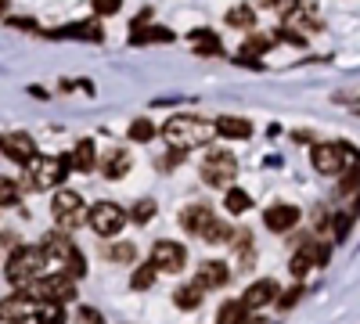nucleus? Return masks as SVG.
Returning a JSON list of instances; mask_svg holds the SVG:
<instances>
[{
  "instance_id": "f257e3e1",
  "label": "nucleus",
  "mask_w": 360,
  "mask_h": 324,
  "mask_svg": "<svg viewBox=\"0 0 360 324\" xmlns=\"http://www.w3.org/2000/svg\"><path fill=\"white\" fill-rule=\"evenodd\" d=\"M217 137V123L202 119V115H173L162 127V141L169 144L173 152H191V148H202Z\"/></svg>"
},
{
  "instance_id": "f03ea898",
  "label": "nucleus",
  "mask_w": 360,
  "mask_h": 324,
  "mask_svg": "<svg viewBox=\"0 0 360 324\" xmlns=\"http://www.w3.org/2000/svg\"><path fill=\"white\" fill-rule=\"evenodd\" d=\"M44 267H47V256H44L40 245H18V249L4 259V278H8L15 288L29 292L33 285H40V281L47 278Z\"/></svg>"
},
{
  "instance_id": "7ed1b4c3",
  "label": "nucleus",
  "mask_w": 360,
  "mask_h": 324,
  "mask_svg": "<svg viewBox=\"0 0 360 324\" xmlns=\"http://www.w3.org/2000/svg\"><path fill=\"white\" fill-rule=\"evenodd\" d=\"M310 162L324 176H353L360 169V152L353 148V144H346V141H335V144L321 141V144H314Z\"/></svg>"
},
{
  "instance_id": "20e7f679",
  "label": "nucleus",
  "mask_w": 360,
  "mask_h": 324,
  "mask_svg": "<svg viewBox=\"0 0 360 324\" xmlns=\"http://www.w3.org/2000/svg\"><path fill=\"white\" fill-rule=\"evenodd\" d=\"M44 256H47V263H58L62 267V274H69L72 281L76 278H83L86 274V263H83V252H79V245L69 238L65 231H51L47 238H44Z\"/></svg>"
},
{
  "instance_id": "39448f33",
  "label": "nucleus",
  "mask_w": 360,
  "mask_h": 324,
  "mask_svg": "<svg viewBox=\"0 0 360 324\" xmlns=\"http://www.w3.org/2000/svg\"><path fill=\"white\" fill-rule=\"evenodd\" d=\"M65 169H69V162H65V159H54V155H37L33 162L25 166V188L44 191V188L62 184V181H65Z\"/></svg>"
},
{
  "instance_id": "423d86ee",
  "label": "nucleus",
  "mask_w": 360,
  "mask_h": 324,
  "mask_svg": "<svg viewBox=\"0 0 360 324\" xmlns=\"http://www.w3.org/2000/svg\"><path fill=\"white\" fill-rule=\"evenodd\" d=\"M51 216H54L58 231H76V227L86 220V209H83L79 191H72V188L54 191V198H51Z\"/></svg>"
},
{
  "instance_id": "0eeeda50",
  "label": "nucleus",
  "mask_w": 360,
  "mask_h": 324,
  "mask_svg": "<svg viewBox=\"0 0 360 324\" xmlns=\"http://www.w3.org/2000/svg\"><path fill=\"white\" fill-rule=\"evenodd\" d=\"M198 173H202V181L209 188H227L234 176H238V159L231 152H224V148H213V152H205Z\"/></svg>"
},
{
  "instance_id": "6e6552de",
  "label": "nucleus",
  "mask_w": 360,
  "mask_h": 324,
  "mask_svg": "<svg viewBox=\"0 0 360 324\" xmlns=\"http://www.w3.org/2000/svg\"><path fill=\"white\" fill-rule=\"evenodd\" d=\"M127 209L119 202H98V205H90L86 209V223L94 234H101V238H112V234H119L127 227Z\"/></svg>"
},
{
  "instance_id": "1a4fd4ad",
  "label": "nucleus",
  "mask_w": 360,
  "mask_h": 324,
  "mask_svg": "<svg viewBox=\"0 0 360 324\" xmlns=\"http://www.w3.org/2000/svg\"><path fill=\"white\" fill-rule=\"evenodd\" d=\"M29 299H37V303H58V306H65L76 299V281L69 274H47L40 285H33L25 292Z\"/></svg>"
},
{
  "instance_id": "9d476101",
  "label": "nucleus",
  "mask_w": 360,
  "mask_h": 324,
  "mask_svg": "<svg viewBox=\"0 0 360 324\" xmlns=\"http://www.w3.org/2000/svg\"><path fill=\"white\" fill-rule=\"evenodd\" d=\"M152 267L159 274H180V271L188 267V249L180 245V242H169V238L155 242L152 245Z\"/></svg>"
},
{
  "instance_id": "9b49d317",
  "label": "nucleus",
  "mask_w": 360,
  "mask_h": 324,
  "mask_svg": "<svg viewBox=\"0 0 360 324\" xmlns=\"http://www.w3.org/2000/svg\"><path fill=\"white\" fill-rule=\"evenodd\" d=\"M0 155L11 159L15 166H29L37 159V141L22 130H8V134H0Z\"/></svg>"
},
{
  "instance_id": "f8f14e48",
  "label": "nucleus",
  "mask_w": 360,
  "mask_h": 324,
  "mask_svg": "<svg viewBox=\"0 0 360 324\" xmlns=\"http://www.w3.org/2000/svg\"><path fill=\"white\" fill-rule=\"evenodd\" d=\"M317 29H321V18H317L314 4H288L285 8V33L307 37V33H317Z\"/></svg>"
},
{
  "instance_id": "ddd939ff",
  "label": "nucleus",
  "mask_w": 360,
  "mask_h": 324,
  "mask_svg": "<svg viewBox=\"0 0 360 324\" xmlns=\"http://www.w3.org/2000/svg\"><path fill=\"white\" fill-rule=\"evenodd\" d=\"M217 223V213L209 209L205 202H191L180 209V227H184L188 234H198V238H205V231Z\"/></svg>"
},
{
  "instance_id": "4468645a",
  "label": "nucleus",
  "mask_w": 360,
  "mask_h": 324,
  "mask_svg": "<svg viewBox=\"0 0 360 324\" xmlns=\"http://www.w3.org/2000/svg\"><path fill=\"white\" fill-rule=\"evenodd\" d=\"M278 296H281V285H278L274 278H259V281H252V285L245 288L242 306H245V310H263V306H270V303H278Z\"/></svg>"
},
{
  "instance_id": "2eb2a0df",
  "label": "nucleus",
  "mask_w": 360,
  "mask_h": 324,
  "mask_svg": "<svg viewBox=\"0 0 360 324\" xmlns=\"http://www.w3.org/2000/svg\"><path fill=\"white\" fill-rule=\"evenodd\" d=\"M299 213L295 205H288V202H278V205H270V209L263 213V223H266V231H274V234H285V231H292L295 223H299Z\"/></svg>"
},
{
  "instance_id": "dca6fc26",
  "label": "nucleus",
  "mask_w": 360,
  "mask_h": 324,
  "mask_svg": "<svg viewBox=\"0 0 360 324\" xmlns=\"http://www.w3.org/2000/svg\"><path fill=\"white\" fill-rule=\"evenodd\" d=\"M324 259H328V245H317V242H310V245H303L295 256H292V274L295 278H303V274H310V267H324Z\"/></svg>"
},
{
  "instance_id": "f3484780",
  "label": "nucleus",
  "mask_w": 360,
  "mask_h": 324,
  "mask_svg": "<svg viewBox=\"0 0 360 324\" xmlns=\"http://www.w3.org/2000/svg\"><path fill=\"white\" fill-rule=\"evenodd\" d=\"M0 320H8V324L33 320V299H29L25 292H11V296L0 303Z\"/></svg>"
},
{
  "instance_id": "a211bd4d",
  "label": "nucleus",
  "mask_w": 360,
  "mask_h": 324,
  "mask_svg": "<svg viewBox=\"0 0 360 324\" xmlns=\"http://www.w3.org/2000/svg\"><path fill=\"white\" fill-rule=\"evenodd\" d=\"M227 278H231V271L220 259H202L195 267V285H202V288H224Z\"/></svg>"
},
{
  "instance_id": "6ab92c4d",
  "label": "nucleus",
  "mask_w": 360,
  "mask_h": 324,
  "mask_svg": "<svg viewBox=\"0 0 360 324\" xmlns=\"http://www.w3.org/2000/svg\"><path fill=\"white\" fill-rule=\"evenodd\" d=\"M130 166H134V159H130L127 148L101 152V176H108V181H123V176L130 173Z\"/></svg>"
},
{
  "instance_id": "aec40b11",
  "label": "nucleus",
  "mask_w": 360,
  "mask_h": 324,
  "mask_svg": "<svg viewBox=\"0 0 360 324\" xmlns=\"http://www.w3.org/2000/svg\"><path fill=\"white\" fill-rule=\"evenodd\" d=\"M217 134L227 137V141H249L252 137V123L242 119V115H224V119H217Z\"/></svg>"
},
{
  "instance_id": "412c9836",
  "label": "nucleus",
  "mask_w": 360,
  "mask_h": 324,
  "mask_svg": "<svg viewBox=\"0 0 360 324\" xmlns=\"http://www.w3.org/2000/svg\"><path fill=\"white\" fill-rule=\"evenodd\" d=\"M72 169H79V173H86V169H94V162H98V148H94V141H79L76 148L69 152V159H65Z\"/></svg>"
},
{
  "instance_id": "4be33fe9",
  "label": "nucleus",
  "mask_w": 360,
  "mask_h": 324,
  "mask_svg": "<svg viewBox=\"0 0 360 324\" xmlns=\"http://www.w3.org/2000/svg\"><path fill=\"white\" fill-rule=\"evenodd\" d=\"M202 299H205V288L202 285H180L176 292H173V303L180 306V310H198L202 306Z\"/></svg>"
},
{
  "instance_id": "5701e85b",
  "label": "nucleus",
  "mask_w": 360,
  "mask_h": 324,
  "mask_svg": "<svg viewBox=\"0 0 360 324\" xmlns=\"http://www.w3.org/2000/svg\"><path fill=\"white\" fill-rule=\"evenodd\" d=\"M54 37H79V40H90V44H101L105 33H101V25L98 22H79V25H65V29H58Z\"/></svg>"
},
{
  "instance_id": "b1692460",
  "label": "nucleus",
  "mask_w": 360,
  "mask_h": 324,
  "mask_svg": "<svg viewBox=\"0 0 360 324\" xmlns=\"http://www.w3.org/2000/svg\"><path fill=\"white\" fill-rule=\"evenodd\" d=\"M224 205H227V213H231V216H242V213H249V209H252V195H249V191H242V188H227Z\"/></svg>"
},
{
  "instance_id": "393cba45",
  "label": "nucleus",
  "mask_w": 360,
  "mask_h": 324,
  "mask_svg": "<svg viewBox=\"0 0 360 324\" xmlns=\"http://www.w3.org/2000/svg\"><path fill=\"white\" fill-rule=\"evenodd\" d=\"M191 47H195L198 54H224L220 37L209 33V29H195V33H191Z\"/></svg>"
},
{
  "instance_id": "a878e982",
  "label": "nucleus",
  "mask_w": 360,
  "mask_h": 324,
  "mask_svg": "<svg viewBox=\"0 0 360 324\" xmlns=\"http://www.w3.org/2000/svg\"><path fill=\"white\" fill-rule=\"evenodd\" d=\"M33 320L37 324H65V306H58V303H37L33 306Z\"/></svg>"
},
{
  "instance_id": "bb28decb",
  "label": "nucleus",
  "mask_w": 360,
  "mask_h": 324,
  "mask_svg": "<svg viewBox=\"0 0 360 324\" xmlns=\"http://www.w3.org/2000/svg\"><path fill=\"white\" fill-rule=\"evenodd\" d=\"M105 259L108 263H137V245L134 242H112L105 249Z\"/></svg>"
},
{
  "instance_id": "cd10ccee",
  "label": "nucleus",
  "mask_w": 360,
  "mask_h": 324,
  "mask_svg": "<svg viewBox=\"0 0 360 324\" xmlns=\"http://www.w3.org/2000/svg\"><path fill=\"white\" fill-rule=\"evenodd\" d=\"M234 234H238V231H234L231 223L217 220L213 227L205 231V238H202V242H209V245H231V242H234Z\"/></svg>"
},
{
  "instance_id": "c85d7f7f",
  "label": "nucleus",
  "mask_w": 360,
  "mask_h": 324,
  "mask_svg": "<svg viewBox=\"0 0 360 324\" xmlns=\"http://www.w3.org/2000/svg\"><path fill=\"white\" fill-rule=\"evenodd\" d=\"M227 25H234V29H252L256 25V11L252 8H245V4H234L231 11H227Z\"/></svg>"
},
{
  "instance_id": "c756f323",
  "label": "nucleus",
  "mask_w": 360,
  "mask_h": 324,
  "mask_svg": "<svg viewBox=\"0 0 360 324\" xmlns=\"http://www.w3.org/2000/svg\"><path fill=\"white\" fill-rule=\"evenodd\" d=\"M155 278H159V271L152 267V263H141V267L134 271V278H130V288L134 292H148V288L155 285Z\"/></svg>"
},
{
  "instance_id": "7c9ffc66",
  "label": "nucleus",
  "mask_w": 360,
  "mask_h": 324,
  "mask_svg": "<svg viewBox=\"0 0 360 324\" xmlns=\"http://www.w3.org/2000/svg\"><path fill=\"white\" fill-rule=\"evenodd\" d=\"M152 40L169 44V40H173V33H169V29H162V25H152V29H134V33H130V44H152Z\"/></svg>"
},
{
  "instance_id": "2f4dec72",
  "label": "nucleus",
  "mask_w": 360,
  "mask_h": 324,
  "mask_svg": "<svg viewBox=\"0 0 360 324\" xmlns=\"http://www.w3.org/2000/svg\"><path fill=\"white\" fill-rule=\"evenodd\" d=\"M245 306H242V299H234V303H224V310H220V320L217 324H245Z\"/></svg>"
},
{
  "instance_id": "473e14b6",
  "label": "nucleus",
  "mask_w": 360,
  "mask_h": 324,
  "mask_svg": "<svg viewBox=\"0 0 360 324\" xmlns=\"http://www.w3.org/2000/svg\"><path fill=\"white\" fill-rule=\"evenodd\" d=\"M278 44V37H249L245 40V47L238 51V54H245V58H256V54H263L266 47H274Z\"/></svg>"
},
{
  "instance_id": "72a5a7b5",
  "label": "nucleus",
  "mask_w": 360,
  "mask_h": 324,
  "mask_svg": "<svg viewBox=\"0 0 360 324\" xmlns=\"http://www.w3.org/2000/svg\"><path fill=\"white\" fill-rule=\"evenodd\" d=\"M155 134H159V130H155L152 119H134V123H130V141H141V144H144V141H152Z\"/></svg>"
},
{
  "instance_id": "f704fd0d",
  "label": "nucleus",
  "mask_w": 360,
  "mask_h": 324,
  "mask_svg": "<svg viewBox=\"0 0 360 324\" xmlns=\"http://www.w3.org/2000/svg\"><path fill=\"white\" fill-rule=\"evenodd\" d=\"M15 202H18L15 176H0V209H4V205H15Z\"/></svg>"
},
{
  "instance_id": "c9c22d12",
  "label": "nucleus",
  "mask_w": 360,
  "mask_h": 324,
  "mask_svg": "<svg viewBox=\"0 0 360 324\" xmlns=\"http://www.w3.org/2000/svg\"><path fill=\"white\" fill-rule=\"evenodd\" d=\"M152 216H155V202H152V198H141V202L134 205V213H130L134 223H148Z\"/></svg>"
},
{
  "instance_id": "e433bc0d",
  "label": "nucleus",
  "mask_w": 360,
  "mask_h": 324,
  "mask_svg": "<svg viewBox=\"0 0 360 324\" xmlns=\"http://www.w3.org/2000/svg\"><path fill=\"white\" fill-rule=\"evenodd\" d=\"M303 292H307L303 285H292V288L285 292V296H278V306H281V310H292L299 299H303Z\"/></svg>"
},
{
  "instance_id": "4c0bfd02",
  "label": "nucleus",
  "mask_w": 360,
  "mask_h": 324,
  "mask_svg": "<svg viewBox=\"0 0 360 324\" xmlns=\"http://www.w3.org/2000/svg\"><path fill=\"white\" fill-rule=\"evenodd\" d=\"M76 324H105V317H101V310H94V306H79V310H76Z\"/></svg>"
},
{
  "instance_id": "58836bf2",
  "label": "nucleus",
  "mask_w": 360,
  "mask_h": 324,
  "mask_svg": "<svg viewBox=\"0 0 360 324\" xmlns=\"http://www.w3.org/2000/svg\"><path fill=\"white\" fill-rule=\"evenodd\" d=\"M15 249H18L15 234H11V231H0V259H8V256H11Z\"/></svg>"
},
{
  "instance_id": "ea45409f",
  "label": "nucleus",
  "mask_w": 360,
  "mask_h": 324,
  "mask_svg": "<svg viewBox=\"0 0 360 324\" xmlns=\"http://www.w3.org/2000/svg\"><path fill=\"white\" fill-rule=\"evenodd\" d=\"M119 0H94V15H115Z\"/></svg>"
},
{
  "instance_id": "a19ab883",
  "label": "nucleus",
  "mask_w": 360,
  "mask_h": 324,
  "mask_svg": "<svg viewBox=\"0 0 360 324\" xmlns=\"http://www.w3.org/2000/svg\"><path fill=\"white\" fill-rule=\"evenodd\" d=\"M353 112H356V115H360V101H353Z\"/></svg>"
},
{
  "instance_id": "79ce46f5",
  "label": "nucleus",
  "mask_w": 360,
  "mask_h": 324,
  "mask_svg": "<svg viewBox=\"0 0 360 324\" xmlns=\"http://www.w3.org/2000/svg\"><path fill=\"white\" fill-rule=\"evenodd\" d=\"M4 11H8V8H4V0H0V15H4Z\"/></svg>"
}]
</instances>
